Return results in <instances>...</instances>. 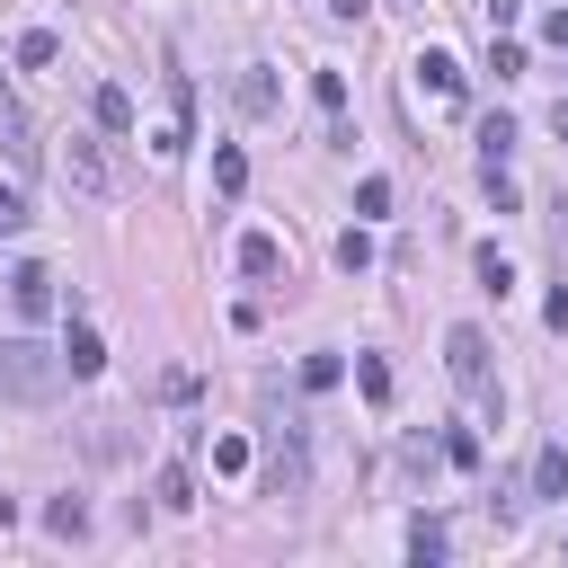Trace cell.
<instances>
[{
	"instance_id": "cell-1",
	"label": "cell",
	"mask_w": 568,
	"mask_h": 568,
	"mask_svg": "<svg viewBox=\"0 0 568 568\" xmlns=\"http://www.w3.org/2000/svg\"><path fill=\"white\" fill-rule=\"evenodd\" d=\"M62 382H71L62 346H36V337H0V390H9V399H53Z\"/></svg>"
},
{
	"instance_id": "cell-2",
	"label": "cell",
	"mask_w": 568,
	"mask_h": 568,
	"mask_svg": "<svg viewBox=\"0 0 568 568\" xmlns=\"http://www.w3.org/2000/svg\"><path fill=\"white\" fill-rule=\"evenodd\" d=\"M444 373L462 382V399H470L479 417H497V382H488V337H479L470 320H462V328L444 337Z\"/></svg>"
},
{
	"instance_id": "cell-3",
	"label": "cell",
	"mask_w": 568,
	"mask_h": 568,
	"mask_svg": "<svg viewBox=\"0 0 568 568\" xmlns=\"http://www.w3.org/2000/svg\"><path fill=\"white\" fill-rule=\"evenodd\" d=\"M62 178H71L80 195H106V186H115V160H106L89 133H71V142H62Z\"/></svg>"
},
{
	"instance_id": "cell-4",
	"label": "cell",
	"mask_w": 568,
	"mask_h": 568,
	"mask_svg": "<svg viewBox=\"0 0 568 568\" xmlns=\"http://www.w3.org/2000/svg\"><path fill=\"white\" fill-rule=\"evenodd\" d=\"M9 302H18V320H44V311L62 302V293H53V266H36V257H27V266L9 275Z\"/></svg>"
},
{
	"instance_id": "cell-5",
	"label": "cell",
	"mask_w": 568,
	"mask_h": 568,
	"mask_svg": "<svg viewBox=\"0 0 568 568\" xmlns=\"http://www.w3.org/2000/svg\"><path fill=\"white\" fill-rule=\"evenodd\" d=\"M0 151H9L18 169H36V124H27V106H18L9 80H0Z\"/></svg>"
},
{
	"instance_id": "cell-6",
	"label": "cell",
	"mask_w": 568,
	"mask_h": 568,
	"mask_svg": "<svg viewBox=\"0 0 568 568\" xmlns=\"http://www.w3.org/2000/svg\"><path fill=\"white\" fill-rule=\"evenodd\" d=\"M62 364H71V382H89V373H106V337H98L89 320H71V328H62Z\"/></svg>"
},
{
	"instance_id": "cell-7",
	"label": "cell",
	"mask_w": 568,
	"mask_h": 568,
	"mask_svg": "<svg viewBox=\"0 0 568 568\" xmlns=\"http://www.w3.org/2000/svg\"><path fill=\"white\" fill-rule=\"evenodd\" d=\"M417 80H426L444 106H470V80H462V62H453V53H417Z\"/></svg>"
},
{
	"instance_id": "cell-8",
	"label": "cell",
	"mask_w": 568,
	"mask_h": 568,
	"mask_svg": "<svg viewBox=\"0 0 568 568\" xmlns=\"http://www.w3.org/2000/svg\"><path fill=\"white\" fill-rule=\"evenodd\" d=\"M266 497H302V426H284V444L266 462Z\"/></svg>"
},
{
	"instance_id": "cell-9",
	"label": "cell",
	"mask_w": 568,
	"mask_h": 568,
	"mask_svg": "<svg viewBox=\"0 0 568 568\" xmlns=\"http://www.w3.org/2000/svg\"><path fill=\"white\" fill-rule=\"evenodd\" d=\"M532 497H568V453H559V444L532 453Z\"/></svg>"
},
{
	"instance_id": "cell-10",
	"label": "cell",
	"mask_w": 568,
	"mask_h": 568,
	"mask_svg": "<svg viewBox=\"0 0 568 568\" xmlns=\"http://www.w3.org/2000/svg\"><path fill=\"white\" fill-rule=\"evenodd\" d=\"M89 106H98V133H133V98H124L115 80H106V89H98Z\"/></svg>"
},
{
	"instance_id": "cell-11",
	"label": "cell",
	"mask_w": 568,
	"mask_h": 568,
	"mask_svg": "<svg viewBox=\"0 0 568 568\" xmlns=\"http://www.w3.org/2000/svg\"><path fill=\"white\" fill-rule=\"evenodd\" d=\"M213 186H222V195L248 186V151H240V142H213Z\"/></svg>"
},
{
	"instance_id": "cell-12",
	"label": "cell",
	"mask_w": 568,
	"mask_h": 568,
	"mask_svg": "<svg viewBox=\"0 0 568 568\" xmlns=\"http://www.w3.org/2000/svg\"><path fill=\"white\" fill-rule=\"evenodd\" d=\"M275 266H284V248H275L266 231H248V240H240V275H275Z\"/></svg>"
},
{
	"instance_id": "cell-13",
	"label": "cell",
	"mask_w": 568,
	"mask_h": 568,
	"mask_svg": "<svg viewBox=\"0 0 568 568\" xmlns=\"http://www.w3.org/2000/svg\"><path fill=\"white\" fill-rule=\"evenodd\" d=\"M479 284H488V293H497V302H506V293H515V257H506V248H497V240H488V248H479Z\"/></svg>"
},
{
	"instance_id": "cell-14",
	"label": "cell",
	"mask_w": 568,
	"mask_h": 568,
	"mask_svg": "<svg viewBox=\"0 0 568 568\" xmlns=\"http://www.w3.org/2000/svg\"><path fill=\"white\" fill-rule=\"evenodd\" d=\"M408 559H417V568H435V559H444V524H435V515H417V524H408Z\"/></svg>"
},
{
	"instance_id": "cell-15",
	"label": "cell",
	"mask_w": 568,
	"mask_h": 568,
	"mask_svg": "<svg viewBox=\"0 0 568 568\" xmlns=\"http://www.w3.org/2000/svg\"><path fill=\"white\" fill-rule=\"evenodd\" d=\"M311 106L337 124V115H346V80H337V71H311Z\"/></svg>"
},
{
	"instance_id": "cell-16",
	"label": "cell",
	"mask_w": 568,
	"mask_h": 568,
	"mask_svg": "<svg viewBox=\"0 0 568 568\" xmlns=\"http://www.w3.org/2000/svg\"><path fill=\"white\" fill-rule=\"evenodd\" d=\"M355 390L382 408V399H390V364H382V355H355Z\"/></svg>"
},
{
	"instance_id": "cell-17",
	"label": "cell",
	"mask_w": 568,
	"mask_h": 568,
	"mask_svg": "<svg viewBox=\"0 0 568 568\" xmlns=\"http://www.w3.org/2000/svg\"><path fill=\"white\" fill-rule=\"evenodd\" d=\"M151 488H160V506H195V470H186V462H169Z\"/></svg>"
},
{
	"instance_id": "cell-18",
	"label": "cell",
	"mask_w": 568,
	"mask_h": 568,
	"mask_svg": "<svg viewBox=\"0 0 568 568\" xmlns=\"http://www.w3.org/2000/svg\"><path fill=\"white\" fill-rule=\"evenodd\" d=\"M444 462H453V470H479V426H453V435H444Z\"/></svg>"
},
{
	"instance_id": "cell-19",
	"label": "cell",
	"mask_w": 568,
	"mask_h": 568,
	"mask_svg": "<svg viewBox=\"0 0 568 568\" xmlns=\"http://www.w3.org/2000/svg\"><path fill=\"white\" fill-rule=\"evenodd\" d=\"M53 53H62V44H53V36H44V27H27V36H18V62H27V71H44V62H53Z\"/></svg>"
},
{
	"instance_id": "cell-20",
	"label": "cell",
	"mask_w": 568,
	"mask_h": 568,
	"mask_svg": "<svg viewBox=\"0 0 568 568\" xmlns=\"http://www.w3.org/2000/svg\"><path fill=\"white\" fill-rule=\"evenodd\" d=\"M240 106L266 115V106H275V80H266V71H240Z\"/></svg>"
},
{
	"instance_id": "cell-21",
	"label": "cell",
	"mask_w": 568,
	"mask_h": 568,
	"mask_svg": "<svg viewBox=\"0 0 568 568\" xmlns=\"http://www.w3.org/2000/svg\"><path fill=\"white\" fill-rule=\"evenodd\" d=\"M506 151H515V124L488 115V124H479V160H506Z\"/></svg>"
},
{
	"instance_id": "cell-22",
	"label": "cell",
	"mask_w": 568,
	"mask_h": 568,
	"mask_svg": "<svg viewBox=\"0 0 568 568\" xmlns=\"http://www.w3.org/2000/svg\"><path fill=\"white\" fill-rule=\"evenodd\" d=\"M337 266L364 275V266H373V240H364V231H337Z\"/></svg>"
},
{
	"instance_id": "cell-23",
	"label": "cell",
	"mask_w": 568,
	"mask_h": 568,
	"mask_svg": "<svg viewBox=\"0 0 568 568\" xmlns=\"http://www.w3.org/2000/svg\"><path fill=\"white\" fill-rule=\"evenodd\" d=\"M337 373H346L337 355H302V390H337Z\"/></svg>"
},
{
	"instance_id": "cell-24",
	"label": "cell",
	"mask_w": 568,
	"mask_h": 568,
	"mask_svg": "<svg viewBox=\"0 0 568 568\" xmlns=\"http://www.w3.org/2000/svg\"><path fill=\"white\" fill-rule=\"evenodd\" d=\"M213 470L240 479V470H248V444H240V435H213Z\"/></svg>"
},
{
	"instance_id": "cell-25",
	"label": "cell",
	"mask_w": 568,
	"mask_h": 568,
	"mask_svg": "<svg viewBox=\"0 0 568 568\" xmlns=\"http://www.w3.org/2000/svg\"><path fill=\"white\" fill-rule=\"evenodd\" d=\"M44 524H53V532H89V506H80V497H53Z\"/></svg>"
},
{
	"instance_id": "cell-26",
	"label": "cell",
	"mask_w": 568,
	"mask_h": 568,
	"mask_svg": "<svg viewBox=\"0 0 568 568\" xmlns=\"http://www.w3.org/2000/svg\"><path fill=\"white\" fill-rule=\"evenodd\" d=\"M18 231H27V195H18V186H0V240H18Z\"/></svg>"
},
{
	"instance_id": "cell-27",
	"label": "cell",
	"mask_w": 568,
	"mask_h": 568,
	"mask_svg": "<svg viewBox=\"0 0 568 568\" xmlns=\"http://www.w3.org/2000/svg\"><path fill=\"white\" fill-rule=\"evenodd\" d=\"M355 213H390V178H364L355 186Z\"/></svg>"
},
{
	"instance_id": "cell-28",
	"label": "cell",
	"mask_w": 568,
	"mask_h": 568,
	"mask_svg": "<svg viewBox=\"0 0 568 568\" xmlns=\"http://www.w3.org/2000/svg\"><path fill=\"white\" fill-rule=\"evenodd\" d=\"M515 18H524V0H488V36H506Z\"/></svg>"
},
{
	"instance_id": "cell-29",
	"label": "cell",
	"mask_w": 568,
	"mask_h": 568,
	"mask_svg": "<svg viewBox=\"0 0 568 568\" xmlns=\"http://www.w3.org/2000/svg\"><path fill=\"white\" fill-rule=\"evenodd\" d=\"M541 36H550V44L568 53V9H550V18H541Z\"/></svg>"
},
{
	"instance_id": "cell-30",
	"label": "cell",
	"mask_w": 568,
	"mask_h": 568,
	"mask_svg": "<svg viewBox=\"0 0 568 568\" xmlns=\"http://www.w3.org/2000/svg\"><path fill=\"white\" fill-rule=\"evenodd\" d=\"M550 133H559V142H568V98H559V106H550Z\"/></svg>"
}]
</instances>
